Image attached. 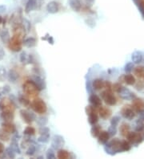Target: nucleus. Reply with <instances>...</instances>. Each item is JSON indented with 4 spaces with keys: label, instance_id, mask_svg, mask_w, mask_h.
Returning a JSON list of instances; mask_svg holds the SVG:
<instances>
[{
    "label": "nucleus",
    "instance_id": "1",
    "mask_svg": "<svg viewBox=\"0 0 144 159\" xmlns=\"http://www.w3.org/2000/svg\"><path fill=\"white\" fill-rule=\"evenodd\" d=\"M104 150L110 156H114L118 153L123 152L122 141H120L119 138H113L104 145Z\"/></svg>",
    "mask_w": 144,
    "mask_h": 159
},
{
    "label": "nucleus",
    "instance_id": "2",
    "mask_svg": "<svg viewBox=\"0 0 144 159\" xmlns=\"http://www.w3.org/2000/svg\"><path fill=\"white\" fill-rule=\"evenodd\" d=\"M23 36L24 35L19 33H14V35L9 42V48L13 51H19L22 49L23 44Z\"/></svg>",
    "mask_w": 144,
    "mask_h": 159
},
{
    "label": "nucleus",
    "instance_id": "3",
    "mask_svg": "<svg viewBox=\"0 0 144 159\" xmlns=\"http://www.w3.org/2000/svg\"><path fill=\"white\" fill-rule=\"evenodd\" d=\"M23 91L26 94L33 98H36V97H38L39 95V92H40V90L33 81H27L23 84Z\"/></svg>",
    "mask_w": 144,
    "mask_h": 159
},
{
    "label": "nucleus",
    "instance_id": "4",
    "mask_svg": "<svg viewBox=\"0 0 144 159\" xmlns=\"http://www.w3.org/2000/svg\"><path fill=\"white\" fill-rule=\"evenodd\" d=\"M30 106H31L32 109L35 113H39V114H44L47 111L46 104L43 101V100H42L41 98H38V97L34 98Z\"/></svg>",
    "mask_w": 144,
    "mask_h": 159
},
{
    "label": "nucleus",
    "instance_id": "5",
    "mask_svg": "<svg viewBox=\"0 0 144 159\" xmlns=\"http://www.w3.org/2000/svg\"><path fill=\"white\" fill-rule=\"evenodd\" d=\"M100 97L103 101H104L106 104L109 106H114L116 104L117 99L115 96L114 95L113 92L110 90H107L101 92Z\"/></svg>",
    "mask_w": 144,
    "mask_h": 159
},
{
    "label": "nucleus",
    "instance_id": "6",
    "mask_svg": "<svg viewBox=\"0 0 144 159\" xmlns=\"http://www.w3.org/2000/svg\"><path fill=\"white\" fill-rule=\"evenodd\" d=\"M65 145V139L62 136L59 135V134H55L54 135L51 140V147L55 150H59L63 147Z\"/></svg>",
    "mask_w": 144,
    "mask_h": 159
},
{
    "label": "nucleus",
    "instance_id": "7",
    "mask_svg": "<svg viewBox=\"0 0 144 159\" xmlns=\"http://www.w3.org/2000/svg\"><path fill=\"white\" fill-rule=\"evenodd\" d=\"M121 115L126 120L131 121L135 118V111L133 109L132 107H130L129 105L123 106L121 109Z\"/></svg>",
    "mask_w": 144,
    "mask_h": 159
},
{
    "label": "nucleus",
    "instance_id": "8",
    "mask_svg": "<svg viewBox=\"0 0 144 159\" xmlns=\"http://www.w3.org/2000/svg\"><path fill=\"white\" fill-rule=\"evenodd\" d=\"M20 117L23 119V121L27 124H30L36 120V116L34 113L29 112V111L26 110V109H22L20 111Z\"/></svg>",
    "mask_w": 144,
    "mask_h": 159
},
{
    "label": "nucleus",
    "instance_id": "9",
    "mask_svg": "<svg viewBox=\"0 0 144 159\" xmlns=\"http://www.w3.org/2000/svg\"><path fill=\"white\" fill-rule=\"evenodd\" d=\"M14 108H15V107H14V103L11 100L7 99V98H3L0 101V109L2 111H11V112H14Z\"/></svg>",
    "mask_w": 144,
    "mask_h": 159
},
{
    "label": "nucleus",
    "instance_id": "10",
    "mask_svg": "<svg viewBox=\"0 0 144 159\" xmlns=\"http://www.w3.org/2000/svg\"><path fill=\"white\" fill-rule=\"evenodd\" d=\"M132 108L135 113H140L144 111V100L142 98H135L132 100Z\"/></svg>",
    "mask_w": 144,
    "mask_h": 159
},
{
    "label": "nucleus",
    "instance_id": "11",
    "mask_svg": "<svg viewBox=\"0 0 144 159\" xmlns=\"http://www.w3.org/2000/svg\"><path fill=\"white\" fill-rule=\"evenodd\" d=\"M98 113L102 119L107 120V119H108L111 116L112 112L110 108H107V107L101 105L99 108H98Z\"/></svg>",
    "mask_w": 144,
    "mask_h": 159
},
{
    "label": "nucleus",
    "instance_id": "12",
    "mask_svg": "<svg viewBox=\"0 0 144 159\" xmlns=\"http://www.w3.org/2000/svg\"><path fill=\"white\" fill-rule=\"evenodd\" d=\"M119 94L122 99L126 100V101H128V100H131V101H132V100H134L135 98H136V96H135V94L134 92H130L128 88H124V87Z\"/></svg>",
    "mask_w": 144,
    "mask_h": 159
},
{
    "label": "nucleus",
    "instance_id": "13",
    "mask_svg": "<svg viewBox=\"0 0 144 159\" xmlns=\"http://www.w3.org/2000/svg\"><path fill=\"white\" fill-rule=\"evenodd\" d=\"M89 102L91 105L98 108L102 105V98L100 97H98V95L92 93V94L90 95Z\"/></svg>",
    "mask_w": 144,
    "mask_h": 159
},
{
    "label": "nucleus",
    "instance_id": "14",
    "mask_svg": "<svg viewBox=\"0 0 144 159\" xmlns=\"http://www.w3.org/2000/svg\"><path fill=\"white\" fill-rule=\"evenodd\" d=\"M110 137V134H109V133H108V131H102L97 138H98V142L99 143L100 145H104L109 141Z\"/></svg>",
    "mask_w": 144,
    "mask_h": 159
},
{
    "label": "nucleus",
    "instance_id": "15",
    "mask_svg": "<svg viewBox=\"0 0 144 159\" xmlns=\"http://www.w3.org/2000/svg\"><path fill=\"white\" fill-rule=\"evenodd\" d=\"M88 116V122L90 124L94 125V124H97L98 121V108H95L94 110L87 114Z\"/></svg>",
    "mask_w": 144,
    "mask_h": 159
},
{
    "label": "nucleus",
    "instance_id": "16",
    "mask_svg": "<svg viewBox=\"0 0 144 159\" xmlns=\"http://www.w3.org/2000/svg\"><path fill=\"white\" fill-rule=\"evenodd\" d=\"M46 10L50 14H56L59 11V5L55 1L50 2L46 6Z\"/></svg>",
    "mask_w": 144,
    "mask_h": 159
},
{
    "label": "nucleus",
    "instance_id": "17",
    "mask_svg": "<svg viewBox=\"0 0 144 159\" xmlns=\"http://www.w3.org/2000/svg\"><path fill=\"white\" fill-rule=\"evenodd\" d=\"M32 81H34V83H35V84L37 85V87L39 88V89L40 90V91H42V90H44L45 88H46V83H45V81H44V80L42 77H40L39 76H34V78H33V80Z\"/></svg>",
    "mask_w": 144,
    "mask_h": 159
},
{
    "label": "nucleus",
    "instance_id": "18",
    "mask_svg": "<svg viewBox=\"0 0 144 159\" xmlns=\"http://www.w3.org/2000/svg\"><path fill=\"white\" fill-rule=\"evenodd\" d=\"M2 128L4 129L5 131H7V133L11 134H14L16 132L15 125L14 124H12L11 121H5L4 123L2 124Z\"/></svg>",
    "mask_w": 144,
    "mask_h": 159
},
{
    "label": "nucleus",
    "instance_id": "19",
    "mask_svg": "<svg viewBox=\"0 0 144 159\" xmlns=\"http://www.w3.org/2000/svg\"><path fill=\"white\" fill-rule=\"evenodd\" d=\"M91 83L94 91H100L104 88V81L102 79H95L91 81Z\"/></svg>",
    "mask_w": 144,
    "mask_h": 159
},
{
    "label": "nucleus",
    "instance_id": "20",
    "mask_svg": "<svg viewBox=\"0 0 144 159\" xmlns=\"http://www.w3.org/2000/svg\"><path fill=\"white\" fill-rule=\"evenodd\" d=\"M130 124H127L126 122H123L120 124V126H119V132H120V134H121L123 137H126V135L130 133Z\"/></svg>",
    "mask_w": 144,
    "mask_h": 159
},
{
    "label": "nucleus",
    "instance_id": "21",
    "mask_svg": "<svg viewBox=\"0 0 144 159\" xmlns=\"http://www.w3.org/2000/svg\"><path fill=\"white\" fill-rule=\"evenodd\" d=\"M142 59H143V55L140 51H135L131 54V60L134 64H140L142 61Z\"/></svg>",
    "mask_w": 144,
    "mask_h": 159
},
{
    "label": "nucleus",
    "instance_id": "22",
    "mask_svg": "<svg viewBox=\"0 0 144 159\" xmlns=\"http://www.w3.org/2000/svg\"><path fill=\"white\" fill-rule=\"evenodd\" d=\"M1 118L4 121H12L14 119V112L11 111H2Z\"/></svg>",
    "mask_w": 144,
    "mask_h": 159
},
{
    "label": "nucleus",
    "instance_id": "23",
    "mask_svg": "<svg viewBox=\"0 0 144 159\" xmlns=\"http://www.w3.org/2000/svg\"><path fill=\"white\" fill-rule=\"evenodd\" d=\"M69 3L71 9L76 12H78L82 9V4L80 0H69Z\"/></svg>",
    "mask_w": 144,
    "mask_h": 159
},
{
    "label": "nucleus",
    "instance_id": "24",
    "mask_svg": "<svg viewBox=\"0 0 144 159\" xmlns=\"http://www.w3.org/2000/svg\"><path fill=\"white\" fill-rule=\"evenodd\" d=\"M124 82L129 86L135 85L136 83V80L135 77L133 76L132 74L126 73V75H124Z\"/></svg>",
    "mask_w": 144,
    "mask_h": 159
},
{
    "label": "nucleus",
    "instance_id": "25",
    "mask_svg": "<svg viewBox=\"0 0 144 159\" xmlns=\"http://www.w3.org/2000/svg\"><path fill=\"white\" fill-rule=\"evenodd\" d=\"M37 44V40L36 39H34L33 37H29L27 39H25L23 40V45L28 48H34V47L36 46Z\"/></svg>",
    "mask_w": 144,
    "mask_h": 159
},
{
    "label": "nucleus",
    "instance_id": "26",
    "mask_svg": "<svg viewBox=\"0 0 144 159\" xmlns=\"http://www.w3.org/2000/svg\"><path fill=\"white\" fill-rule=\"evenodd\" d=\"M101 132H102V127H101V125L97 124L92 125L91 129V136L93 137H98Z\"/></svg>",
    "mask_w": 144,
    "mask_h": 159
},
{
    "label": "nucleus",
    "instance_id": "27",
    "mask_svg": "<svg viewBox=\"0 0 144 159\" xmlns=\"http://www.w3.org/2000/svg\"><path fill=\"white\" fill-rule=\"evenodd\" d=\"M126 138L130 144H136L138 139V132H130L126 135Z\"/></svg>",
    "mask_w": 144,
    "mask_h": 159
},
{
    "label": "nucleus",
    "instance_id": "28",
    "mask_svg": "<svg viewBox=\"0 0 144 159\" xmlns=\"http://www.w3.org/2000/svg\"><path fill=\"white\" fill-rule=\"evenodd\" d=\"M57 157L59 159H68L70 158L71 155H70V153L66 150H63V149H60L57 151V154H56Z\"/></svg>",
    "mask_w": 144,
    "mask_h": 159
},
{
    "label": "nucleus",
    "instance_id": "29",
    "mask_svg": "<svg viewBox=\"0 0 144 159\" xmlns=\"http://www.w3.org/2000/svg\"><path fill=\"white\" fill-rule=\"evenodd\" d=\"M37 8V0H29L26 6V13H29L30 11Z\"/></svg>",
    "mask_w": 144,
    "mask_h": 159
},
{
    "label": "nucleus",
    "instance_id": "30",
    "mask_svg": "<svg viewBox=\"0 0 144 159\" xmlns=\"http://www.w3.org/2000/svg\"><path fill=\"white\" fill-rule=\"evenodd\" d=\"M0 38H1L3 43H6V44L9 43L10 40H11V35H10L9 31L7 30L2 31V32L0 33Z\"/></svg>",
    "mask_w": 144,
    "mask_h": 159
},
{
    "label": "nucleus",
    "instance_id": "31",
    "mask_svg": "<svg viewBox=\"0 0 144 159\" xmlns=\"http://www.w3.org/2000/svg\"><path fill=\"white\" fill-rule=\"evenodd\" d=\"M134 73L139 78H142L144 76V67L142 66H138L134 68Z\"/></svg>",
    "mask_w": 144,
    "mask_h": 159
},
{
    "label": "nucleus",
    "instance_id": "32",
    "mask_svg": "<svg viewBox=\"0 0 144 159\" xmlns=\"http://www.w3.org/2000/svg\"><path fill=\"white\" fill-rule=\"evenodd\" d=\"M0 140L2 141H8L10 140V134L2 128L0 129Z\"/></svg>",
    "mask_w": 144,
    "mask_h": 159
},
{
    "label": "nucleus",
    "instance_id": "33",
    "mask_svg": "<svg viewBox=\"0 0 144 159\" xmlns=\"http://www.w3.org/2000/svg\"><path fill=\"white\" fill-rule=\"evenodd\" d=\"M18 78V74L14 70H11L8 73V79L10 80L11 82L12 83H15V81H17V79Z\"/></svg>",
    "mask_w": 144,
    "mask_h": 159
},
{
    "label": "nucleus",
    "instance_id": "34",
    "mask_svg": "<svg viewBox=\"0 0 144 159\" xmlns=\"http://www.w3.org/2000/svg\"><path fill=\"white\" fill-rule=\"evenodd\" d=\"M50 134H41L39 137V138L37 139V141L40 143H47L50 141Z\"/></svg>",
    "mask_w": 144,
    "mask_h": 159
},
{
    "label": "nucleus",
    "instance_id": "35",
    "mask_svg": "<svg viewBox=\"0 0 144 159\" xmlns=\"http://www.w3.org/2000/svg\"><path fill=\"white\" fill-rule=\"evenodd\" d=\"M142 130H144V121L139 118L135 124V131L142 132Z\"/></svg>",
    "mask_w": 144,
    "mask_h": 159
},
{
    "label": "nucleus",
    "instance_id": "36",
    "mask_svg": "<svg viewBox=\"0 0 144 159\" xmlns=\"http://www.w3.org/2000/svg\"><path fill=\"white\" fill-rule=\"evenodd\" d=\"M11 147L13 149V150L15 151V153H18V154H21V150L18 147V141L15 139V137H14L11 140Z\"/></svg>",
    "mask_w": 144,
    "mask_h": 159
},
{
    "label": "nucleus",
    "instance_id": "37",
    "mask_svg": "<svg viewBox=\"0 0 144 159\" xmlns=\"http://www.w3.org/2000/svg\"><path fill=\"white\" fill-rule=\"evenodd\" d=\"M37 124H39L40 127L46 126L48 122V118L46 117H40L38 119H36Z\"/></svg>",
    "mask_w": 144,
    "mask_h": 159
},
{
    "label": "nucleus",
    "instance_id": "38",
    "mask_svg": "<svg viewBox=\"0 0 144 159\" xmlns=\"http://www.w3.org/2000/svg\"><path fill=\"white\" fill-rule=\"evenodd\" d=\"M23 134H25V135H27V136H29V137L33 136V135L35 134V129L31 126H27L25 129H24Z\"/></svg>",
    "mask_w": 144,
    "mask_h": 159
},
{
    "label": "nucleus",
    "instance_id": "39",
    "mask_svg": "<svg viewBox=\"0 0 144 159\" xmlns=\"http://www.w3.org/2000/svg\"><path fill=\"white\" fill-rule=\"evenodd\" d=\"M55 150H54L52 147L48 149L46 154V157L48 159H55L56 158V155H55Z\"/></svg>",
    "mask_w": 144,
    "mask_h": 159
},
{
    "label": "nucleus",
    "instance_id": "40",
    "mask_svg": "<svg viewBox=\"0 0 144 159\" xmlns=\"http://www.w3.org/2000/svg\"><path fill=\"white\" fill-rule=\"evenodd\" d=\"M123 88V86L122 85V84L119 83V82H117V83L112 84V91H114V92H117V93H119L121 92Z\"/></svg>",
    "mask_w": 144,
    "mask_h": 159
},
{
    "label": "nucleus",
    "instance_id": "41",
    "mask_svg": "<svg viewBox=\"0 0 144 159\" xmlns=\"http://www.w3.org/2000/svg\"><path fill=\"white\" fill-rule=\"evenodd\" d=\"M134 68H135V65H134V63L133 62L126 63L125 66H124V71L126 73H130L134 70Z\"/></svg>",
    "mask_w": 144,
    "mask_h": 159
},
{
    "label": "nucleus",
    "instance_id": "42",
    "mask_svg": "<svg viewBox=\"0 0 144 159\" xmlns=\"http://www.w3.org/2000/svg\"><path fill=\"white\" fill-rule=\"evenodd\" d=\"M18 101H19V103H20L21 104H23V105L25 106V107H28V106H30V104H31L30 101H29L27 98H26V97H19Z\"/></svg>",
    "mask_w": 144,
    "mask_h": 159
},
{
    "label": "nucleus",
    "instance_id": "43",
    "mask_svg": "<svg viewBox=\"0 0 144 159\" xmlns=\"http://www.w3.org/2000/svg\"><path fill=\"white\" fill-rule=\"evenodd\" d=\"M6 154L9 158H14L15 157V151L11 147H8L6 149Z\"/></svg>",
    "mask_w": 144,
    "mask_h": 159
},
{
    "label": "nucleus",
    "instance_id": "44",
    "mask_svg": "<svg viewBox=\"0 0 144 159\" xmlns=\"http://www.w3.org/2000/svg\"><path fill=\"white\" fill-rule=\"evenodd\" d=\"M119 122H120V118H119V116H114L113 118L110 119V125L114 127H117L119 126Z\"/></svg>",
    "mask_w": 144,
    "mask_h": 159
},
{
    "label": "nucleus",
    "instance_id": "45",
    "mask_svg": "<svg viewBox=\"0 0 144 159\" xmlns=\"http://www.w3.org/2000/svg\"><path fill=\"white\" fill-rule=\"evenodd\" d=\"M35 152H36V146L34 145H31V144H30V145L28 146V149L27 150L26 154L27 155H29V156H32V155H34V154H35Z\"/></svg>",
    "mask_w": 144,
    "mask_h": 159
},
{
    "label": "nucleus",
    "instance_id": "46",
    "mask_svg": "<svg viewBox=\"0 0 144 159\" xmlns=\"http://www.w3.org/2000/svg\"><path fill=\"white\" fill-rule=\"evenodd\" d=\"M131 149V144L128 141H122V150L123 151H129Z\"/></svg>",
    "mask_w": 144,
    "mask_h": 159
},
{
    "label": "nucleus",
    "instance_id": "47",
    "mask_svg": "<svg viewBox=\"0 0 144 159\" xmlns=\"http://www.w3.org/2000/svg\"><path fill=\"white\" fill-rule=\"evenodd\" d=\"M144 141V130L142 132H138V139L135 145H139Z\"/></svg>",
    "mask_w": 144,
    "mask_h": 159
},
{
    "label": "nucleus",
    "instance_id": "48",
    "mask_svg": "<svg viewBox=\"0 0 144 159\" xmlns=\"http://www.w3.org/2000/svg\"><path fill=\"white\" fill-rule=\"evenodd\" d=\"M85 23H86V24L91 28H94L96 25L95 21H94L93 18H87V19L85 20Z\"/></svg>",
    "mask_w": 144,
    "mask_h": 159
},
{
    "label": "nucleus",
    "instance_id": "49",
    "mask_svg": "<svg viewBox=\"0 0 144 159\" xmlns=\"http://www.w3.org/2000/svg\"><path fill=\"white\" fill-rule=\"evenodd\" d=\"M108 133L110 134V137H114L117 134V127H114L110 125L109 128H108Z\"/></svg>",
    "mask_w": 144,
    "mask_h": 159
},
{
    "label": "nucleus",
    "instance_id": "50",
    "mask_svg": "<svg viewBox=\"0 0 144 159\" xmlns=\"http://www.w3.org/2000/svg\"><path fill=\"white\" fill-rule=\"evenodd\" d=\"M39 134H50V129L46 126H43L40 127V129H39Z\"/></svg>",
    "mask_w": 144,
    "mask_h": 159
},
{
    "label": "nucleus",
    "instance_id": "51",
    "mask_svg": "<svg viewBox=\"0 0 144 159\" xmlns=\"http://www.w3.org/2000/svg\"><path fill=\"white\" fill-rule=\"evenodd\" d=\"M135 89L138 90V91H142V90L144 88V83L141 81H138L137 83H135Z\"/></svg>",
    "mask_w": 144,
    "mask_h": 159
},
{
    "label": "nucleus",
    "instance_id": "52",
    "mask_svg": "<svg viewBox=\"0 0 144 159\" xmlns=\"http://www.w3.org/2000/svg\"><path fill=\"white\" fill-rule=\"evenodd\" d=\"M138 7H139V10L140 13L142 15V18H144V0H142V1L138 4Z\"/></svg>",
    "mask_w": 144,
    "mask_h": 159
},
{
    "label": "nucleus",
    "instance_id": "53",
    "mask_svg": "<svg viewBox=\"0 0 144 159\" xmlns=\"http://www.w3.org/2000/svg\"><path fill=\"white\" fill-rule=\"evenodd\" d=\"M86 85H87V92H89L90 95L92 94L94 90V88H93V87H92V83H91V81H88L87 82V84H86Z\"/></svg>",
    "mask_w": 144,
    "mask_h": 159
},
{
    "label": "nucleus",
    "instance_id": "54",
    "mask_svg": "<svg viewBox=\"0 0 144 159\" xmlns=\"http://www.w3.org/2000/svg\"><path fill=\"white\" fill-rule=\"evenodd\" d=\"M104 88L107 90H110V91H112V84H110V81H104Z\"/></svg>",
    "mask_w": 144,
    "mask_h": 159
},
{
    "label": "nucleus",
    "instance_id": "55",
    "mask_svg": "<svg viewBox=\"0 0 144 159\" xmlns=\"http://www.w3.org/2000/svg\"><path fill=\"white\" fill-rule=\"evenodd\" d=\"M27 60V54H26V52H22L21 53L20 55V61L22 63H24Z\"/></svg>",
    "mask_w": 144,
    "mask_h": 159
},
{
    "label": "nucleus",
    "instance_id": "56",
    "mask_svg": "<svg viewBox=\"0 0 144 159\" xmlns=\"http://www.w3.org/2000/svg\"><path fill=\"white\" fill-rule=\"evenodd\" d=\"M46 40H47V41L49 42V44H54V39H53V37H52V36H50V35H48L47 39H46Z\"/></svg>",
    "mask_w": 144,
    "mask_h": 159
},
{
    "label": "nucleus",
    "instance_id": "57",
    "mask_svg": "<svg viewBox=\"0 0 144 159\" xmlns=\"http://www.w3.org/2000/svg\"><path fill=\"white\" fill-rule=\"evenodd\" d=\"M5 151V147L2 142H0V154Z\"/></svg>",
    "mask_w": 144,
    "mask_h": 159
},
{
    "label": "nucleus",
    "instance_id": "58",
    "mask_svg": "<svg viewBox=\"0 0 144 159\" xmlns=\"http://www.w3.org/2000/svg\"><path fill=\"white\" fill-rule=\"evenodd\" d=\"M4 55H5L4 51H3V49H2V48L0 47V60H1V59H2Z\"/></svg>",
    "mask_w": 144,
    "mask_h": 159
},
{
    "label": "nucleus",
    "instance_id": "59",
    "mask_svg": "<svg viewBox=\"0 0 144 159\" xmlns=\"http://www.w3.org/2000/svg\"><path fill=\"white\" fill-rule=\"evenodd\" d=\"M118 81H119V83H121V84L125 83V82H124V75H122V76H120V77H119Z\"/></svg>",
    "mask_w": 144,
    "mask_h": 159
},
{
    "label": "nucleus",
    "instance_id": "60",
    "mask_svg": "<svg viewBox=\"0 0 144 159\" xmlns=\"http://www.w3.org/2000/svg\"><path fill=\"white\" fill-rule=\"evenodd\" d=\"M139 118L140 119H142V120L144 121V111L143 112H142V113H139Z\"/></svg>",
    "mask_w": 144,
    "mask_h": 159
},
{
    "label": "nucleus",
    "instance_id": "61",
    "mask_svg": "<svg viewBox=\"0 0 144 159\" xmlns=\"http://www.w3.org/2000/svg\"><path fill=\"white\" fill-rule=\"evenodd\" d=\"M141 1H142V0H134V2H135V4H136V5L139 4V2H141Z\"/></svg>",
    "mask_w": 144,
    "mask_h": 159
},
{
    "label": "nucleus",
    "instance_id": "62",
    "mask_svg": "<svg viewBox=\"0 0 144 159\" xmlns=\"http://www.w3.org/2000/svg\"><path fill=\"white\" fill-rule=\"evenodd\" d=\"M2 23V17L0 15V23Z\"/></svg>",
    "mask_w": 144,
    "mask_h": 159
},
{
    "label": "nucleus",
    "instance_id": "63",
    "mask_svg": "<svg viewBox=\"0 0 144 159\" xmlns=\"http://www.w3.org/2000/svg\"><path fill=\"white\" fill-rule=\"evenodd\" d=\"M143 78H144V76H143Z\"/></svg>",
    "mask_w": 144,
    "mask_h": 159
}]
</instances>
